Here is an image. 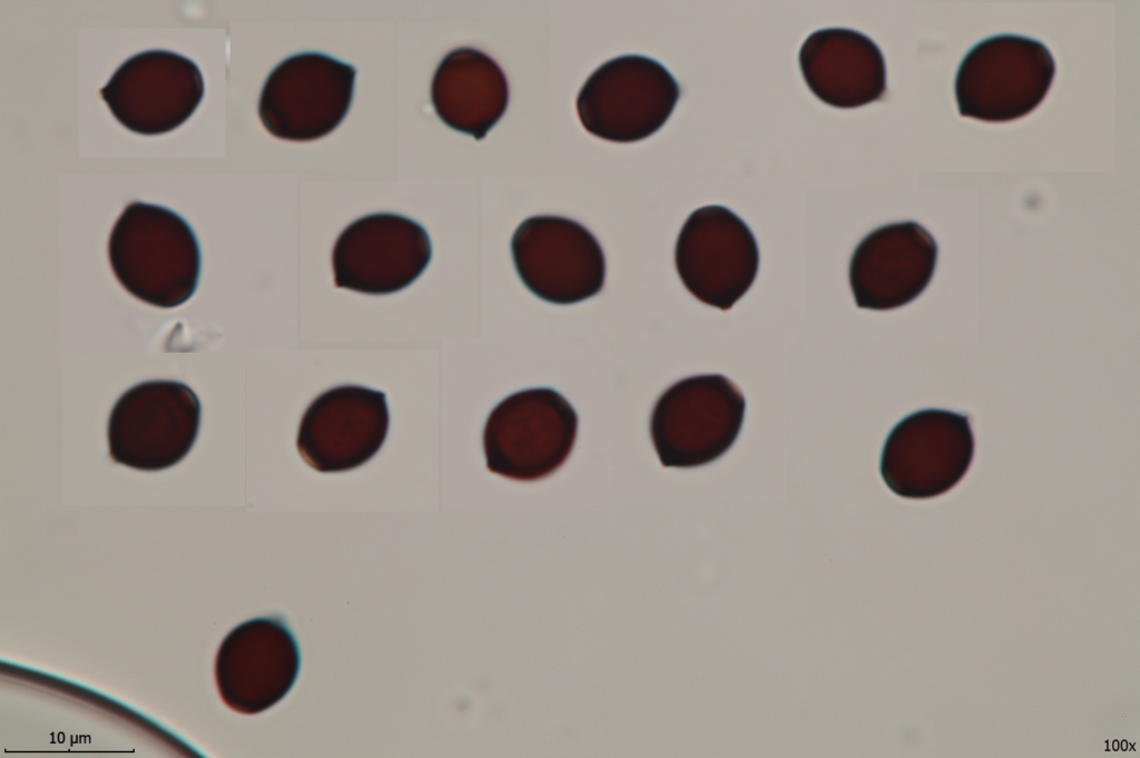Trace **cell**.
I'll list each match as a JSON object with an SVG mask.
<instances>
[{
    "label": "cell",
    "instance_id": "30bf717a",
    "mask_svg": "<svg viewBox=\"0 0 1140 758\" xmlns=\"http://www.w3.org/2000/svg\"><path fill=\"white\" fill-rule=\"evenodd\" d=\"M675 265L686 289L720 311L731 308L751 287L759 249L747 224L727 207L694 210L675 247Z\"/></svg>",
    "mask_w": 1140,
    "mask_h": 758
},
{
    "label": "cell",
    "instance_id": "52a82bcc",
    "mask_svg": "<svg viewBox=\"0 0 1140 758\" xmlns=\"http://www.w3.org/2000/svg\"><path fill=\"white\" fill-rule=\"evenodd\" d=\"M200 424L195 392L176 381H148L126 391L108 423L109 452L119 464L160 471L180 462L193 447Z\"/></svg>",
    "mask_w": 1140,
    "mask_h": 758
},
{
    "label": "cell",
    "instance_id": "7a4b0ae2",
    "mask_svg": "<svg viewBox=\"0 0 1140 758\" xmlns=\"http://www.w3.org/2000/svg\"><path fill=\"white\" fill-rule=\"evenodd\" d=\"M746 401L728 377L701 374L682 378L657 400L650 437L665 467L689 469L712 463L737 441Z\"/></svg>",
    "mask_w": 1140,
    "mask_h": 758
},
{
    "label": "cell",
    "instance_id": "8992f818",
    "mask_svg": "<svg viewBox=\"0 0 1140 758\" xmlns=\"http://www.w3.org/2000/svg\"><path fill=\"white\" fill-rule=\"evenodd\" d=\"M967 415L941 410L916 411L893 426L885 439L879 472L886 486L911 500L933 499L952 490L974 456Z\"/></svg>",
    "mask_w": 1140,
    "mask_h": 758
},
{
    "label": "cell",
    "instance_id": "3957f363",
    "mask_svg": "<svg viewBox=\"0 0 1140 758\" xmlns=\"http://www.w3.org/2000/svg\"><path fill=\"white\" fill-rule=\"evenodd\" d=\"M578 415L556 390L515 392L490 412L483 430L487 467L501 476L531 482L547 478L569 457Z\"/></svg>",
    "mask_w": 1140,
    "mask_h": 758
},
{
    "label": "cell",
    "instance_id": "8fae6325",
    "mask_svg": "<svg viewBox=\"0 0 1140 758\" xmlns=\"http://www.w3.org/2000/svg\"><path fill=\"white\" fill-rule=\"evenodd\" d=\"M431 257L429 234L415 220L392 213L366 215L335 242L334 283L371 295L400 292L423 274Z\"/></svg>",
    "mask_w": 1140,
    "mask_h": 758
},
{
    "label": "cell",
    "instance_id": "277c9868",
    "mask_svg": "<svg viewBox=\"0 0 1140 758\" xmlns=\"http://www.w3.org/2000/svg\"><path fill=\"white\" fill-rule=\"evenodd\" d=\"M1054 75L1053 56L1041 41L1013 33L986 38L959 66L960 116L989 122L1022 118L1043 101Z\"/></svg>",
    "mask_w": 1140,
    "mask_h": 758
},
{
    "label": "cell",
    "instance_id": "5bb4252c",
    "mask_svg": "<svg viewBox=\"0 0 1140 758\" xmlns=\"http://www.w3.org/2000/svg\"><path fill=\"white\" fill-rule=\"evenodd\" d=\"M937 244L916 222L881 226L856 246L849 260V286L857 307L890 311L916 299L928 286Z\"/></svg>",
    "mask_w": 1140,
    "mask_h": 758
},
{
    "label": "cell",
    "instance_id": "4fadbf2b",
    "mask_svg": "<svg viewBox=\"0 0 1140 758\" xmlns=\"http://www.w3.org/2000/svg\"><path fill=\"white\" fill-rule=\"evenodd\" d=\"M389 425L383 392L358 385L336 386L306 408L296 445L314 470L345 472L365 464L381 450Z\"/></svg>",
    "mask_w": 1140,
    "mask_h": 758
},
{
    "label": "cell",
    "instance_id": "7c38bea8",
    "mask_svg": "<svg viewBox=\"0 0 1140 758\" xmlns=\"http://www.w3.org/2000/svg\"><path fill=\"white\" fill-rule=\"evenodd\" d=\"M204 91L203 75L193 60L155 49L122 62L100 95L122 126L150 136L183 125L199 106Z\"/></svg>",
    "mask_w": 1140,
    "mask_h": 758
},
{
    "label": "cell",
    "instance_id": "ba28073f",
    "mask_svg": "<svg viewBox=\"0 0 1140 758\" xmlns=\"http://www.w3.org/2000/svg\"><path fill=\"white\" fill-rule=\"evenodd\" d=\"M355 68L322 52L287 57L268 75L258 115L273 136L311 141L332 132L351 107Z\"/></svg>",
    "mask_w": 1140,
    "mask_h": 758
},
{
    "label": "cell",
    "instance_id": "6da1fadb",
    "mask_svg": "<svg viewBox=\"0 0 1140 758\" xmlns=\"http://www.w3.org/2000/svg\"><path fill=\"white\" fill-rule=\"evenodd\" d=\"M108 254L118 282L141 302L173 308L196 292L199 244L190 225L171 209L129 204L112 227Z\"/></svg>",
    "mask_w": 1140,
    "mask_h": 758
},
{
    "label": "cell",
    "instance_id": "9a60e30c",
    "mask_svg": "<svg viewBox=\"0 0 1140 758\" xmlns=\"http://www.w3.org/2000/svg\"><path fill=\"white\" fill-rule=\"evenodd\" d=\"M799 66L810 91L835 108H857L886 92V66L878 46L846 28L814 31L799 50Z\"/></svg>",
    "mask_w": 1140,
    "mask_h": 758
},
{
    "label": "cell",
    "instance_id": "e0dca14e",
    "mask_svg": "<svg viewBox=\"0 0 1140 758\" xmlns=\"http://www.w3.org/2000/svg\"><path fill=\"white\" fill-rule=\"evenodd\" d=\"M431 101L446 126L480 140L505 112L509 85L490 56L474 48H458L439 63Z\"/></svg>",
    "mask_w": 1140,
    "mask_h": 758
},
{
    "label": "cell",
    "instance_id": "2e32d148",
    "mask_svg": "<svg viewBox=\"0 0 1140 758\" xmlns=\"http://www.w3.org/2000/svg\"><path fill=\"white\" fill-rule=\"evenodd\" d=\"M299 667L298 644L285 623L261 618L243 624L229 642L230 703L247 713L271 708L293 688Z\"/></svg>",
    "mask_w": 1140,
    "mask_h": 758
},
{
    "label": "cell",
    "instance_id": "9c48e42d",
    "mask_svg": "<svg viewBox=\"0 0 1140 758\" xmlns=\"http://www.w3.org/2000/svg\"><path fill=\"white\" fill-rule=\"evenodd\" d=\"M511 255L523 285L548 303L576 304L600 293L605 284L601 245L588 228L567 217L524 219L511 238Z\"/></svg>",
    "mask_w": 1140,
    "mask_h": 758
},
{
    "label": "cell",
    "instance_id": "5b68a950",
    "mask_svg": "<svg viewBox=\"0 0 1140 758\" xmlns=\"http://www.w3.org/2000/svg\"><path fill=\"white\" fill-rule=\"evenodd\" d=\"M680 87L659 61L625 55L598 67L578 93L583 128L613 142H633L657 132L671 116Z\"/></svg>",
    "mask_w": 1140,
    "mask_h": 758
}]
</instances>
